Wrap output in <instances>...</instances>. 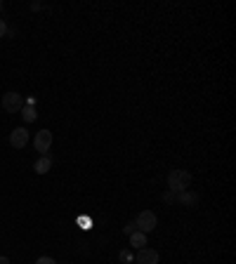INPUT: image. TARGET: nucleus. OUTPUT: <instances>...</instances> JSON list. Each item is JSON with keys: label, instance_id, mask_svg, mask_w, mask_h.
Segmentation results:
<instances>
[{"label": "nucleus", "instance_id": "1", "mask_svg": "<svg viewBox=\"0 0 236 264\" xmlns=\"http://www.w3.org/2000/svg\"><path fill=\"white\" fill-rule=\"evenodd\" d=\"M189 184H192V175H189L186 170H170V175H168V189H170L172 193L186 191Z\"/></svg>", "mask_w": 236, "mask_h": 264}, {"label": "nucleus", "instance_id": "2", "mask_svg": "<svg viewBox=\"0 0 236 264\" xmlns=\"http://www.w3.org/2000/svg\"><path fill=\"white\" fill-rule=\"evenodd\" d=\"M135 224H137V231H142V234H151L158 224V217L151 210H142V213L135 217Z\"/></svg>", "mask_w": 236, "mask_h": 264}, {"label": "nucleus", "instance_id": "3", "mask_svg": "<svg viewBox=\"0 0 236 264\" xmlns=\"http://www.w3.org/2000/svg\"><path fill=\"white\" fill-rule=\"evenodd\" d=\"M24 106V99L19 92H5L3 95V109L8 111V113H19Z\"/></svg>", "mask_w": 236, "mask_h": 264}, {"label": "nucleus", "instance_id": "4", "mask_svg": "<svg viewBox=\"0 0 236 264\" xmlns=\"http://www.w3.org/2000/svg\"><path fill=\"white\" fill-rule=\"evenodd\" d=\"M33 147H36V151H40V154L45 156L52 147V132L50 130H40L36 137H33Z\"/></svg>", "mask_w": 236, "mask_h": 264}, {"label": "nucleus", "instance_id": "5", "mask_svg": "<svg viewBox=\"0 0 236 264\" xmlns=\"http://www.w3.org/2000/svg\"><path fill=\"white\" fill-rule=\"evenodd\" d=\"M10 144L15 149H24L29 144V130L26 127H15V130L10 132Z\"/></svg>", "mask_w": 236, "mask_h": 264}, {"label": "nucleus", "instance_id": "6", "mask_svg": "<svg viewBox=\"0 0 236 264\" xmlns=\"http://www.w3.org/2000/svg\"><path fill=\"white\" fill-rule=\"evenodd\" d=\"M135 259H137V264H158V252L151 248H139Z\"/></svg>", "mask_w": 236, "mask_h": 264}, {"label": "nucleus", "instance_id": "7", "mask_svg": "<svg viewBox=\"0 0 236 264\" xmlns=\"http://www.w3.org/2000/svg\"><path fill=\"white\" fill-rule=\"evenodd\" d=\"M33 170H36V175H45V172H50V170H52V158H48V156L38 158L36 165H33Z\"/></svg>", "mask_w": 236, "mask_h": 264}, {"label": "nucleus", "instance_id": "8", "mask_svg": "<svg viewBox=\"0 0 236 264\" xmlns=\"http://www.w3.org/2000/svg\"><path fill=\"white\" fill-rule=\"evenodd\" d=\"M130 245H135L137 250L144 248V245H147V234H142V231H135V234H130Z\"/></svg>", "mask_w": 236, "mask_h": 264}, {"label": "nucleus", "instance_id": "9", "mask_svg": "<svg viewBox=\"0 0 236 264\" xmlns=\"http://www.w3.org/2000/svg\"><path fill=\"white\" fill-rule=\"evenodd\" d=\"M19 113H22V118H24V120H26V123H33V120H36V118H38V113H36V106H26V104H24V106H22V111H19Z\"/></svg>", "mask_w": 236, "mask_h": 264}, {"label": "nucleus", "instance_id": "10", "mask_svg": "<svg viewBox=\"0 0 236 264\" xmlns=\"http://www.w3.org/2000/svg\"><path fill=\"white\" fill-rule=\"evenodd\" d=\"M196 201H199V196L192 193V191H182L179 193V203H184V206H196Z\"/></svg>", "mask_w": 236, "mask_h": 264}, {"label": "nucleus", "instance_id": "11", "mask_svg": "<svg viewBox=\"0 0 236 264\" xmlns=\"http://www.w3.org/2000/svg\"><path fill=\"white\" fill-rule=\"evenodd\" d=\"M118 259H121L123 264H130L132 259H135V257H132V252H130V250H121V255H118Z\"/></svg>", "mask_w": 236, "mask_h": 264}, {"label": "nucleus", "instance_id": "12", "mask_svg": "<svg viewBox=\"0 0 236 264\" xmlns=\"http://www.w3.org/2000/svg\"><path fill=\"white\" fill-rule=\"evenodd\" d=\"M135 231H137V224H135V222H128V224H125V227H123V234H125V236L135 234Z\"/></svg>", "mask_w": 236, "mask_h": 264}, {"label": "nucleus", "instance_id": "13", "mask_svg": "<svg viewBox=\"0 0 236 264\" xmlns=\"http://www.w3.org/2000/svg\"><path fill=\"white\" fill-rule=\"evenodd\" d=\"M36 264H57V262H55L52 257H38V259H36Z\"/></svg>", "mask_w": 236, "mask_h": 264}, {"label": "nucleus", "instance_id": "14", "mask_svg": "<svg viewBox=\"0 0 236 264\" xmlns=\"http://www.w3.org/2000/svg\"><path fill=\"white\" fill-rule=\"evenodd\" d=\"M5 36H8V24L0 19V38H5Z\"/></svg>", "mask_w": 236, "mask_h": 264}, {"label": "nucleus", "instance_id": "15", "mask_svg": "<svg viewBox=\"0 0 236 264\" xmlns=\"http://www.w3.org/2000/svg\"><path fill=\"white\" fill-rule=\"evenodd\" d=\"M163 201H165V203H175V193H172V191L163 193Z\"/></svg>", "mask_w": 236, "mask_h": 264}, {"label": "nucleus", "instance_id": "16", "mask_svg": "<svg viewBox=\"0 0 236 264\" xmlns=\"http://www.w3.org/2000/svg\"><path fill=\"white\" fill-rule=\"evenodd\" d=\"M43 8V5H40V3H31V10H33V12H38V10Z\"/></svg>", "mask_w": 236, "mask_h": 264}, {"label": "nucleus", "instance_id": "17", "mask_svg": "<svg viewBox=\"0 0 236 264\" xmlns=\"http://www.w3.org/2000/svg\"><path fill=\"white\" fill-rule=\"evenodd\" d=\"M26 106H36V97H29V99H26Z\"/></svg>", "mask_w": 236, "mask_h": 264}, {"label": "nucleus", "instance_id": "18", "mask_svg": "<svg viewBox=\"0 0 236 264\" xmlns=\"http://www.w3.org/2000/svg\"><path fill=\"white\" fill-rule=\"evenodd\" d=\"M0 264H10V259L8 257H0Z\"/></svg>", "mask_w": 236, "mask_h": 264}, {"label": "nucleus", "instance_id": "19", "mask_svg": "<svg viewBox=\"0 0 236 264\" xmlns=\"http://www.w3.org/2000/svg\"><path fill=\"white\" fill-rule=\"evenodd\" d=\"M0 12H3V3H0Z\"/></svg>", "mask_w": 236, "mask_h": 264}]
</instances>
